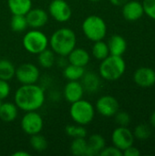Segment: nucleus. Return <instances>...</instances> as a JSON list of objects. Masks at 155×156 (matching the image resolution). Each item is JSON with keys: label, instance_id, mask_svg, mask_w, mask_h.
Wrapping results in <instances>:
<instances>
[{"label": "nucleus", "instance_id": "f257e3e1", "mask_svg": "<svg viewBox=\"0 0 155 156\" xmlns=\"http://www.w3.org/2000/svg\"><path fill=\"white\" fill-rule=\"evenodd\" d=\"M14 100L17 108L24 112L37 111L44 105L45 90L37 83L21 85L16 90Z\"/></svg>", "mask_w": 155, "mask_h": 156}, {"label": "nucleus", "instance_id": "f03ea898", "mask_svg": "<svg viewBox=\"0 0 155 156\" xmlns=\"http://www.w3.org/2000/svg\"><path fill=\"white\" fill-rule=\"evenodd\" d=\"M48 44L55 54L67 57L76 48L77 36L71 28L61 27L53 32L48 38Z\"/></svg>", "mask_w": 155, "mask_h": 156}, {"label": "nucleus", "instance_id": "7ed1b4c3", "mask_svg": "<svg viewBox=\"0 0 155 156\" xmlns=\"http://www.w3.org/2000/svg\"><path fill=\"white\" fill-rule=\"evenodd\" d=\"M126 70V63L122 56L109 55L101 60L99 67V75L108 81H114L121 79Z\"/></svg>", "mask_w": 155, "mask_h": 156}, {"label": "nucleus", "instance_id": "20e7f679", "mask_svg": "<svg viewBox=\"0 0 155 156\" xmlns=\"http://www.w3.org/2000/svg\"><path fill=\"white\" fill-rule=\"evenodd\" d=\"M84 36L90 41L102 40L107 35V25L102 17L97 15L87 16L81 25Z\"/></svg>", "mask_w": 155, "mask_h": 156}, {"label": "nucleus", "instance_id": "39448f33", "mask_svg": "<svg viewBox=\"0 0 155 156\" xmlns=\"http://www.w3.org/2000/svg\"><path fill=\"white\" fill-rule=\"evenodd\" d=\"M70 104L69 116L75 123L86 126L93 121L96 110L91 102L80 99Z\"/></svg>", "mask_w": 155, "mask_h": 156}, {"label": "nucleus", "instance_id": "423d86ee", "mask_svg": "<svg viewBox=\"0 0 155 156\" xmlns=\"http://www.w3.org/2000/svg\"><path fill=\"white\" fill-rule=\"evenodd\" d=\"M24 48L30 54L37 55L44 49L48 48V37L45 33L38 29H32L27 31L22 40Z\"/></svg>", "mask_w": 155, "mask_h": 156}, {"label": "nucleus", "instance_id": "0eeeda50", "mask_svg": "<svg viewBox=\"0 0 155 156\" xmlns=\"http://www.w3.org/2000/svg\"><path fill=\"white\" fill-rule=\"evenodd\" d=\"M20 125L23 132L30 136L40 133L44 126V121L42 116L37 111L26 112L21 119Z\"/></svg>", "mask_w": 155, "mask_h": 156}, {"label": "nucleus", "instance_id": "6e6552de", "mask_svg": "<svg viewBox=\"0 0 155 156\" xmlns=\"http://www.w3.org/2000/svg\"><path fill=\"white\" fill-rule=\"evenodd\" d=\"M48 13L54 20L59 23L69 21L72 16L71 7L66 0H52L48 5Z\"/></svg>", "mask_w": 155, "mask_h": 156}, {"label": "nucleus", "instance_id": "1a4fd4ad", "mask_svg": "<svg viewBox=\"0 0 155 156\" xmlns=\"http://www.w3.org/2000/svg\"><path fill=\"white\" fill-rule=\"evenodd\" d=\"M39 69L35 64L23 63L16 69L15 77L21 85H25L37 83L39 79Z\"/></svg>", "mask_w": 155, "mask_h": 156}, {"label": "nucleus", "instance_id": "9d476101", "mask_svg": "<svg viewBox=\"0 0 155 156\" xmlns=\"http://www.w3.org/2000/svg\"><path fill=\"white\" fill-rule=\"evenodd\" d=\"M134 136L132 132L127 126H119L111 133L112 145L120 149L121 151L133 145Z\"/></svg>", "mask_w": 155, "mask_h": 156}, {"label": "nucleus", "instance_id": "9b49d317", "mask_svg": "<svg viewBox=\"0 0 155 156\" xmlns=\"http://www.w3.org/2000/svg\"><path fill=\"white\" fill-rule=\"evenodd\" d=\"M95 110L103 117H113L120 110V104L115 97L103 95L97 100Z\"/></svg>", "mask_w": 155, "mask_h": 156}, {"label": "nucleus", "instance_id": "f8f14e48", "mask_svg": "<svg viewBox=\"0 0 155 156\" xmlns=\"http://www.w3.org/2000/svg\"><path fill=\"white\" fill-rule=\"evenodd\" d=\"M133 81L141 88H150L155 84V70L150 67H140L133 73Z\"/></svg>", "mask_w": 155, "mask_h": 156}, {"label": "nucleus", "instance_id": "ddd939ff", "mask_svg": "<svg viewBox=\"0 0 155 156\" xmlns=\"http://www.w3.org/2000/svg\"><path fill=\"white\" fill-rule=\"evenodd\" d=\"M123 17L127 21L134 22L143 17L144 15L143 3L136 0H129L122 5V10Z\"/></svg>", "mask_w": 155, "mask_h": 156}, {"label": "nucleus", "instance_id": "4468645a", "mask_svg": "<svg viewBox=\"0 0 155 156\" xmlns=\"http://www.w3.org/2000/svg\"><path fill=\"white\" fill-rule=\"evenodd\" d=\"M28 27L38 29L46 26L48 21V14L43 8H31L26 15Z\"/></svg>", "mask_w": 155, "mask_h": 156}, {"label": "nucleus", "instance_id": "2eb2a0df", "mask_svg": "<svg viewBox=\"0 0 155 156\" xmlns=\"http://www.w3.org/2000/svg\"><path fill=\"white\" fill-rule=\"evenodd\" d=\"M84 92V89L79 80H69L63 89V96L69 103L82 99Z\"/></svg>", "mask_w": 155, "mask_h": 156}, {"label": "nucleus", "instance_id": "dca6fc26", "mask_svg": "<svg viewBox=\"0 0 155 156\" xmlns=\"http://www.w3.org/2000/svg\"><path fill=\"white\" fill-rule=\"evenodd\" d=\"M100 76L96 74L95 72L89 71L84 73L83 77L81 78V85L84 89V91L89 93H95L99 91L101 87V80Z\"/></svg>", "mask_w": 155, "mask_h": 156}, {"label": "nucleus", "instance_id": "f3484780", "mask_svg": "<svg viewBox=\"0 0 155 156\" xmlns=\"http://www.w3.org/2000/svg\"><path fill=\"white\" fill-rule=\"evenodd\" d=\"M67 58L69 64L85 68L90 63V56L86 49L82 48H75L67 56Z\"/></svg>", "mask_w": 155, "mask_h": 156}, {"label": "nucleus", "instance_id": "a211bd4d", "mask_svg": "<svg viewBox=\"0 0 155 156\" xmlns=\"http://www.w3.org/2000/svg\"><path fill=\"white\" fill-rule=\"evenodd\" d=\"M88 147L86 156L99 155L102 149L106 146V141L104 137L99 133L91 134L87 140Z\"/></svg>", "mask_w": 155, "mask_h": 156}, {"label": "nucleus", "instance_id": "6ab92c4d", "mask_svg": "<svg viewBox=\"0 0 155 156\" xmlns=\"http://www.w3.org/2000/svg\"><path fill=\"white\" fill-rule=\"evenodd\" d=\"M108 47L111 55L122 56L127 49V42L121 35H113L108 41Z\"/></svg>", "mask_w": 155, "mask_h": 156}, {"label": "nucleus", "instance_id": "aec40b11", "mask_svg": "<svg viewBox=\"0 0 155 156\" xmlns=\"http://www.w3.org/2000/svg\"><path fill=\"white\" fill-rule=\"evenodd\" d=\"M18 115V108L15 102H3L0 108V120L4 122H13Z\"/></svg>", "mask_w": 155, "mask_h": 156}, {"label": "nucleus", "instance_id": "412c9836", "mask_svg": "<svg viewBox=\"0 0 155 156\" xmlns=\"http://www.w3.org/2000/svg\"><path fill=\"white\" fill-rule=\"evenodd\" d=\"M12 15H26L32 8V0H7Z\"/></svg>", "mask_w": 155, "mask_h": 156}, {"label": "nucleus", "instance_id": "4be33fe9", "mask_svg": "<svg viewBox=\"0 0 155 156\" xmlns=\"http://www.w3.org/2000/svg\"><path fill=\"white\" fill-rule=\"evenodd\" d=\"M85 73V68L68 64L63 68V76L68 80H80Z\"/></svg>", "mask_w": 155, "mask_h": 156}, {"label": "nucleus", "instance_id": "5701e85b", "mask_svg": "<svg viewBox=\"0 0 155 156\" xmlns=\"http://www.w3.org/2000/svg\"><path fill=\"white\" fill-rule=\"evenodd\" d=\"M16 74V67L6 58L0 59V80L9 81L15 77Z\"/></svg>", "mask_w": 155, "mask_h": 156}, {"label": "nucleus", "instance_id": "b1692460", "mask_svg": "<svg viewBox=\"0 0 155 156\" xmlns=\"http://www.w3.org/2000/svg\"><path fill=\"white\" fill-rule=\"evenodd\" d=\"M37 55H38L37 56L38 64L43 69H50L56 63L55 53L53 52L52 49L46 48L43 51H41L40 53H38Z\"/></svg>", "mask_w": 155, "mask_h": 156}, {"label": "nucleus", "instance_id": "393cba45", "mask_svg": "<svg viewBox=\"0 0 155 156\" xmlns=\"http://www.w3.org/2000/svg\"><path fill=\"white\" fill-rule=\"evenodd\" d=\"M91 54L96 59H98L100 61L103 60L105 58H107L110 55L108 44L106 42H104L103 39L95 41L92 46V48H91Z\"/></svg>", "mask_w": 155, "mask_h": 156}, {"label": "nucleus", "instance_id": "a878e982", "mask_svg": "<svg viewBox=\"0 0 155 156\" xmlns=\"http://www.w3.org/2000/svg\"><path fill=\"white\" fill-rule=\"evenodd\" d=\"M87 139L86 138H75L70 144V153L76 156H86L87 152Z\"/></svg>", "mask_w": 155, "mask_h": 156}, {"label": "nucleus", "instance_id": "bb28decb", "mask_svg": "<svg viewBox=\"0 0 155 156\" xmlns=\"http://www.w3.org/2000/svg\"><path fill=\"white\" fill-rule=\"evenodd\" d=\"M10 27L16 33H21L28 27L25 15H13L10 20Z\"/></svg>", "mask_w": 155, "mask_h": 156}, {"label": "nucleus", "instance_id": "cd10ccee", "mask_svg": "<svg viewBox=\"0 0 155 156\" xmlns=\"http://www.w3.org/2000/svg\"><path fill=\"white\" fill-rule=\"evenodd\" d=\"M29 144H30L31 148L34 151L38 152V153L44 152L48 148V141L40 133H37V134L30 135Z\"/></svg>", "mask_w": 155, "mask_h": 156}, {"label": "nucleus", "instance_id": "c85d7f7f", "mask_svg": "<svg viewBox=\"0 0 155 156\" xmlns=\"http://www.w3.org/2000/svg\"><path fill=\"white\" fill-rule=\"evenodd\" d=\"M65 133L68 136L75 139V138H86L88 132L83 125L79 124H69L66 126Z\"/></svg>", "mask_w": 155, "mask_h": 156}, {"label": "nucleus", "instance_id": "c756f323", "mask_svg": "<svg viewBox=\"0 0 155 156\" xmlns=\"http://www.w3.org/2000/svg\"><path fill=\"white\" fill-rule=\"evenodd\" d=\"M132 133H133L134 138L141 140V141H145L151 137L152 130L149 125H147L145 123H141L135 127Z\"/></svg>", "mask_w": 155, "mask_h": 156}, {"label": "nucleus", "instance_id": "7c9ffc66", "mask_svg": "<svg viewBox=\"0 0 155 156\" xmlns=\"http://www.w3.org/2000/svg\"><path fill=\"white\" fill-rule=\"evenodd\" d=\"M113 117H114L115 122L119 126H128L131 123V116L126 112H122L119 110Z\"/></svg>", "mask_w": 155, "mask_h": 156}, {"label": "nucleus", "instance_id": "2f4dec72", "mask_svg": "<svg viewBox=\"0 0 155 156\" xmlns=\"http://www.w3.org/2000/svg\"><path fill=\"white\" fill-rule=\"evenodd\" d=\"M143 6L144 14L151 19L155 20V0H143Z\"/></svg>", "mask_w": 155, "mask_h": 156}, {"label": "nucleus", "instance_id": "473e14b6", "mask_svg": "<svg viewBox=\"0 0 155 156\" xmlns=\"http://www.w3.org/2000/svg\"><path fill=\"white\" fill-rule=\"evenodd\" d=\"M99 155L100 156H122V151L115 147L114 145L112 146H105L102 151L100 153Z\"/></svg>", "mask_w": 155, "mask_h": 156}, {"label": "nucleus", "instance_id": "72a5a7b5", "mask_svg": "<svg viewBox=\"0 0 155 156\" xmlns=\"http://www.w3.org/2000/svg\"><path fill=\"white\" fill-rule=\"evenodd\" d=\"M10 90H11V88H10L8 81L0 80V100L1 101H4L9 96Z\"/></svg>", "mask_w": 155, "mask_h": 156}, {"label": "nucleus", "instance_id": "f704fd0d", "mask_svg": "<svg viewBox=\"0 0 155 156\" xmlns=\"http://www.w3.org/2000/svg\"><path fill=\"white\" fill-rule=\"evenodd\" d=\"M122 155L124 156H140L141 152L137 147H134L133 145L126 148L125 150L122 151Z\"/></svg>", "mask_w": 155, "mask_h": 156}, {"label": "nucleus", "instance_id": "c9c22d12", "mask_svg": "<svg viewBox=\"0 0 155 156\" xmlns=\"http://www.w3.org/2000/svg\"><path fill=\"white\" fill-rule=\"evenodd\" d=\"M109 1L111 5H113L115 6H122L129 0H109Z\"/></svg>", "mask_w": 155, "mask_h": 156}, {"label": "nucleus", "instance_id": "e433bc0d", "mask_svg": "<svg viewBox=\"0 0 155 156\" xmlns=\"http://www.w3.org/2000/svg\"><path fill=\"white\" fill-rule=\"evenodd\" d=\"M12 155L13 156H30V154H29V153H27V152H26V151H21V150H19V151H16V152L13 153V154H12Z\"/></svg>", "mask_w": 155, "mask_h": 156}, {"label": "nucleus", "instance_id": "4c0bfd02", "mask_svg": "<svg viewBox=\"0 0 155 156\" xmlns=\"http://www.w3.org/2000/svg\"><path fill=\"white\" fill-rule=\"evenodd\" d=\"M150 124L155 129V111H153L150 116Z\"/></svg>", "mask_w": 155, "mask_h": 156}, {"label": "nucleus", "instance_id": "58836bf2", "mask_svg": "<svg viewBox=\"0 0 155 156\" xmlns=\"http://www.w3.org/2000/svg\"><path fill=\"white\" fill-rule=\"evenodd\" d=\"M90 1H91V2H99L100 0H90Z\"/></svg>", "mask_w": 155, "mask_h": 156}, {"label": "nucleus", "instance_id": "ea45409f", "mask_svg": "<svg viewBox=\"0 0 155 156\" xmlns=\"http://www.w3.org/2000/svg\"><path fill=\"white\" fill-rule=\"evenodd\" d=\"M2 103H3V102H2V101L0 100V108H1V105H2Z\"/></svg>", "mask_w": 155, "mask_h": 156}]
</instances>
